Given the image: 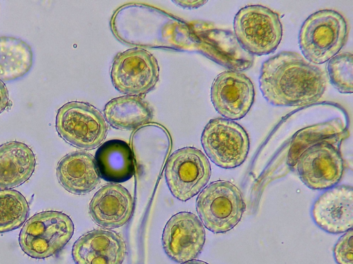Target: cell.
Masks as SVG:
<instances>
[{
    "label": "cell",
    "instance_id": "6da1fadb",
    "mask_svg": "<svg viewBox=\"0 0 353 264\" xmlns=\"http://www.w3.org/2000/svg\"><path fill=\"white\" fill-rule=\"evenodd\" d=\"M327 72L294 52L284 51L265 60L259 86L263 96L279 107L312 104L323 95Z\"/></svg>",
    "mask_w": 353,
    "mask_h": 264
},
{
    "label": "cell",
    "instance_id": "7a4b0ae2",
    "mask_svg": "<svg viewBox=\"0 0 353 264\" xmlns=\"http://www.w3.org/2000/svg\"><path fill=\"white\" fill-rule=\"evenodd\" d=\"M110 28L119 41L130 45L178 51L195 47L192 25L149 5L121 6L112 16Z\"/></svg>",
    "mask_w": 353,
    "mask_h": 264
},
{
    "label": "cell",
    "instance_id": "3957f363",
    "mask_svg": "<svg viewBox=\"0 0 353 264\" xmlns=\"http://www.w3.org/2000/svg\"><path fill=\"white\" fill-rule=\"evenodd\" d=\"M348 36L347 23L339 12L319 10L303 22L299 44L304 58L315 64H323L336 55Z\"/></svg>",
    "mask_w": 353,
    "mask_h": 264
},
{
    "label": "cell",
    "instance_id": "277c9868",
    "mask_svg": "<svg viewBox=\"0 0 353 264\" xmlns=\"http://www.w3.org/2000/svg\"><path fill=\"white\" fill-rule=\"evenodd\" d=\"M74 224L66 214L43 211L31 217L23 226L19 242L29 256L43 259L56 254L72 238Z\"/></svg>",
    "mask_w": 353,
    "mask_h": 264
},
{
    "label": "cell",
    "instance_id": "5b68a950",
    "mask_svg": "<svg viewBox=\"0 0 353 264\" xmlns=\"http://www.w3.org/2000/svg\"><path fill=\"white\" fill-rule=\"evenodd\" d=\"M234 31L241 47L252 56L274 52L283 34L279 14L261 5H250L240 9L234 16Z\"/></svg>",
    "mask_w": 353,
    "mask_h": 264
},
{
    "label": "cell",
    "instance_id": "8992f818",
    "mask_svg": "<svg viewBox=\"0 0 353 264\" xmlns=\"http://www.w3.org/2000/svg\"><path fill=\"white\" fill-rule=\"evenodd\" d=\"M196 211L205 227L214 233L232 230L241 221L245 204L239 188L230 182L210 183L196 199Z\"/></svg>",
    "mask_w": 353,
    "mask_h": 264
},
{
    "label": "cell",
    "instance_id": "52a82bcc",
    "mask_svg": "<svg viewBox=\"0 0 353 264\" xmlns=\"http://www.w3.org/2000/svg\"><path fill=\"white\" fill-rule=\"evenodd\" d=\"M55 127L62 139L84 149L100 145L108 130L104 116L97 108L78 101L65 103L58 109Z\"/></svg>",
    "mask_w": 353,
    "mask_h": 264
},
{
    "label": "cell",
    "instance_id": "ba28073f",
    "mask_svg": "<svg viewBox=\"0 0 353 264\" xmlns=\"http://www.w3.org/2000/svg\"><path fill=\"white\" fill-rule=\"evenodd\" d=\"M201 140L211 161L223 168L240 166L249 152L250 139L245 130L238 123L225 118L210 120Z\"/></svg>",
    "mask_w": 353,
    "mask_h": 264
},
{
    "label": "cell",
    "instance_id": "9c48e42d",
    "mask_svg": "<svg viewBox=\"0 0 353 264\" xmlns=\"http://www.w3.org/2000/svg\"><path fill=\"white\" fill-rule=\"evenodd\" d=\"M211 167L199 149L188 146L174 151L168 158L165 178L172 195L185 201L197 195L208 184Z\"/></svg>",
    "mask_w": 353,
    "mask_h": 264
},
{
    "label": "cell",
    "instance_id": "30bf717a",
    "mask_svg": "<svg viewBox=\"0 0 353 264\" xmlns=\"http://www.w3.org/2000/svg\"><path fill=\"white\" fill-rule=\"evenodd\" d=\"M110 76L119 92L139 96L150 92L159 81L157 59L141 48H132L119 53L114 58Z\"/></svg>",
    "mask_w": 353,
    "mask_h": 264
},
{
    "label": "cell",
    "instance_id": "8fae6325",
    "mask_svg": "<svg viewBox=\"0 0 353 264\" xmlns=\"http://www.w3.org/2000/svg\"><path fill=\"white\" fill-rule=\"evenodd\" d=\"M294 167L307 187L323 190L339 182L344 162L339 144L321 142L305 148L297 157Z\"/></svg>",
    "mask_w": 353,
    "mask_h": 264
},
{
    "label": "cell",
    "instance_id": "7c38bea8",
    "mask_svg": "<svg viewBox=\"0 0 353 264\" xmlns=\"http://www.w3.org/2000/svg\"><path fill=\"white\" fill-rule=\"evenodd\" d=\"M192 26L195 36L194 50L230 70L243 71L252 65L253 56L241 47L230 31L207 23H198Z\"/></svg>",
    "mask_w": 353,
    "mask_h": 264
},
{
    "label": "cell",
    "instance_id": "4fadbf2b",
    "mask_svg": "<svg viewBox=\"0 0 353 264\" xmlns=\"http://www.w3.org/2000/svg\"><path fill=\"white\" fill-rule=\"evenodd\" d=\"M205 241V232L198 217L189 212L173 215L167 222L162 235L166 254L177 263L196 258Z\"/></svg>",
    "mask_w": 353,
    "mask_h": 264
},
{
    "label": "cell",
    "instance_id": "5bb4252c",
    "mask_svg": "<svg viewBox=\"0 0 353 264\" xmlns=\"http://www.w3.org/2000/svg\"><path fill=\"white\" fill-rule=\"evenodd\" d=\"M211 100L216 111L228 120H239L250 111L254 100V88L244 74L228 70L214 80Z\"/></svg>",
    "mask_w": 353,
    "mask_h": 264
},
{
    "label": "cell",
    "instance_id": "9a60e30c",
    "mask_svg": "<svg viewBox=\"0 0 353 264\" xmlns=\"http://www.w3.org/2000/svg\"><path fill=\"white\" fill-rule=\"evenodd\" d=\"M315 223L332 234L347 232L353 226V189L341 185L322 193L312 208Z\"/></svg>",
    "mask_w": 353,
    "mask_h": 264
},
{
    "label": "cell",
    "instance_id": "2e32d148",
    "mask_svg": "<svg viewBox=\"0 0 353 264\" xmlns=\"http://www.w3.org/2000/svg\"><path fill=\"white\" fill-rule=\"evenodd\" d=\"M125 254L124 239L114 231L103 229L82 235L72 250L76 264H121Z\"/></svg>",
    "mask_w": 353,
    "mask_h": 264
},
{
    "label": "cell",
    "instance_id": "e0dca14e",
    "mask_svg": "<svg viewBox=\"0 0 353 264\" xmlns=\"http://www.w3.org/2000/svg\"><path fill=\"white\" fill-rule=\"evenodd\" d=\"M134 208L130 192L121 185L108 184L93 196L89 204L93 221L105 228L124 226L131 219Z\"/></svg>",
    "mask_w": 353,
    "mask_h": 264
},
{
    "label": "cell",
    "instance_id": "ac0fdd59",
    "mask_svg": "<svg viewBox=\"0 0 353 264\" xmlns=\"http://www.w3.org/2000/svg\"><path fill=\"white\" fill-rule=\"evenodd\" d=\"M57 176L64 189L79 195L90 192L100 182L94 157L82 151L63 157L57 166Z\"/></svg>",
    "mask_w": 353,
    "mask_h": 264
},
{
    "label": "cell",
    "instance_id": "d6986e66",
    "mask_svg": "<svg viewBox=\"0 0 353 264\" xmlns=\"http://www.w3.org/2000/svg\"><path fill=\"white\" fill-rule=\"evenodd\" d=\"M35 155L26 144L12 141L0 145V190L28 181L34 173Z\"/></svg>",
    "mask_w": 353,
    "mask_h": 264
},
{
    "label": "cell",
    "instance_id": "ffe728a7",
    "mask_svg": "<svg viewBox=\"0 0 353 264\" xmlns=\"http://www.w3.org/2000/svg\"><path fill=\"white\" fill-rule=\"evenodd\" d=\"M95 161L100 175L107 182L120 183L135 173V161L130 145L121 140H110L97 149Z\"/></svg>",
    "mask_w": 353,
    "mask_h": 264
},
{
    "label": "cell",
    "instance_id": "44dd1931",
    "mask_svg": "<svg viewBox=\"0 0 353 264\" xmlns=\"http://www.w3.org/2000/svg\"><path fill=\"white\" fill-rule=\"evenodd\" d=\"M104 118L113 127L121 130H133L153 118L150 105L141 97L123 96L109 101L105 106Z\"/></svg>",
    "mask_w": 353,
    "mask_h": 264
},
{
    "label": "cell",
    "instance_id": "7402d4cb",
    "mask_svg": "<svg viewBox=\"0 0 353 264\" xmlns=\"http://www.w3.org/2000/svg\"><path fill=\"white\" fill-rule=\"evenodd\" d=\"M33 64L31 47L21 38L0 36V80L12 81L24 76Z\"/></svg>",
    "mask_w": 353,
    "mask_h": 264
},
{
    "label": "cell",
    "instance_id": "603a6c76",
    "mask_svg": "<svg viewBox=\"0 0 353 264\" xmlns=\"http://www.w3.org/2000/svg\"><path fill=\"white\" fill-rule=\"evenodd\" d=\"M28 214V203L20 192L0 190V233L19 228L25 223Z\"/></svg>",
    "mask_w": 353,
    "mask_h": 264
},
{
    "label": "cell",
    "instance_id": "cb8c5ba5",
    "mask_svg": "<svg viewBox=\"0 0 353 264\" xmlns=\"http://www.w3.org/2000/svg\"><path fill=\"white\" fill-rule=\"evenodd\" d=\"M327 78L342 94L352 93L353 58L350 52L338 53L327 63Z\"/></svg>",
    "mask_w": 353,
    "mask_h": 264
},
{
    "label": "cell",
    "instance_id": "d4e9b609",
    "mask_svg": "<svg viewBox=\"0 0 353 264\" xmlns=\"http://www.w3.org/2000/svg\"><path fill=\"white\" fill-rule=\"evenodd\" d=\"M353 232L347 230L335 244L333 254L338 264H353Z\"/></svg>",
    "mask_w": 353,
    "mask_h": 264
},
{
    "label": "cell",
    "instance_id": "484cf974",
    "mask_svg": "<svg viewBox=\"0 0 353 264\" xmlns=\"http://www.w3.org/2000/svg\"><path fill=\"white\" fill-rule=\"evenodd\" d=\"M10 105L8 89L5 83L0 80V114Z\"/></svg>",
    "mask_w": 353,
    "mask_h": 264
},
{
    "label": "cell",
    "instance_id": "4316f807",
    "mask_svg": "<svg viewBox=\"0 0 353 264\" xmlns=\"http://www.w3.org/2000/svg\"><path fill=\"white\" fill-rule=\"evenodd\" d=\"M207 1H174L173 3L184 8H196L204 5Z\"/></svg>",
    "mask_w": 353,
    "mask_h": 264
},
{
    "label": "cell",
    "instance_id": "83f0119b",
    "mask_svg": "<svg viewBox=\"0 0 353 264\" xmlns=\"http://www.w3.org/2000/svg\"><path fill=\"white\" fill-rule=\"evenodd\" d=\"M182 264H208L204 261L199 260H192L185 263H183Z\"/></svg>",
    "mask_w": 353,
    "mask_h": 264
}]
</instances>
